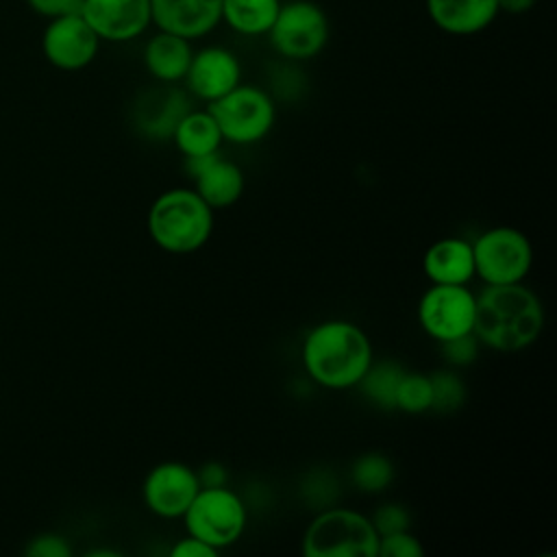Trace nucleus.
<instances>
[{"label":"nucleus","instance_id":"16","mask_svg":"<svg viewBox=\"0 0 557 557\" xmlns=\"http://www.w3.org/2000/svg\"><path fill=\"white\" fill-rule=\"evenodd\" d=\"M191 109L189 94L163 85L159 89L146 91L139 102L135 104L133 122L139 135H144L150 141H170L172 133L178 124V120Z\"/></svg>","mask_w":557,"mask_h":557},{"label":"nucleus","instance_id":"20","mask_svg":"<svg viewBox=\"0 0 557 557\" xmlns=\"http://www.w3.org/2000/svg\"><path fill=\"white\" fill-rule=\"evenodd\" d=\"M170 141L183 157H202L218 152L224 139L209 109H189L178 120Z\"/></svg>","mask_w":557,"mask_h":557},{"label":"nucleus","instance_id":"8","mask_svg":"<svg viewBox=\"0 0 557 557\" xmlns=\"http://www.w3.org/2000/svg\"><path fill=\"white\" fill-rule=\"evenodd\" d=\"M474 276L485 285L522 283L533 265L529 237L513 226H492L472 242Z\"/></svg>","mask_w":557,"mask_h":557},{"label":"nucleus","instance_id":"29","mask_svg":"<svg viewBox=\"0 0 557 557\" xmlns=\"http://www.w3.org/2000/svg\"><path fill=\"white\" fill-rule=\"evenodd\" d=\"M372 524L381 535H387V533H396V531H407L411 529V516L407 511L405 505L400 503H385L381 505L374 513H372Z\"/></svg>","mask_w":557,"mask_h":557},{"label":"nucleus","instance_id":"19","mask_svg":"<svg viewBox=\"0 0 557 557\" xmlns=\"http://www.w3.org/2000/svg\"><path fill=\"white\" fill-rule=\"evenodd\" d=\"M191 44L194 41L178 37L174 33L157 30L144 44L141 59H144L146 72L161 85L183 83L187 67L191 63V54H194Z\"/></svg>","mask_w":557,"mask_h":557},{"label":"nucleus","instance_id":"18","mask_svg":"<svg viewBox=\"0 0 557 557\" xmlns=\"http://www.w3.org/2000/svg\"><path fill=\"white\" fill-rule=\"evenodd\" d=\"M422 272L431 283L468 285L474 278L472 242L461 237H442L422 255Z\"/></svg>","mask_w":557,"mask_h":557},{"label":"nucleus","instance_id":"31","mask_svg":"<svg viewBox=\"0 0 557 557\" xmlns=\"http://www.w3.org/2000/svg\"><path fill=\"white\" fill-rule=\"evenodd\" d=\"M26 4L39 17L52 20V17H61V15L81 13L83 0H26Z\"/></svg>","mask_w":557,"mask_h":557},{"label":"nucleus","instance_id":"1","mask_svg":"<svg viewBox=\"0 0 557 557\" xmlns=\"http://www.w3.org/2000/svg\"><path fill=\"white\" fill-rule=\"evenodd\" d=\"M300 361L309 381L324 389L342 392L357 387L374 361V350L368 333L359 324L331 318L305 333Z\"/></svg>","mask_w":557,"mask_h":557},{"label":"nucleus","instance_id":"32","mask_svg":"<svg viewBox=\"0 0 557 557\" xmlns=\"http://www.w3.org/2000/svg\"><path fill=\"white\" fill-rule=\"evenodd\" d=\"M170 557H218V550L187 533L170 548Z\"/></svg>","mask_w":557,"mask_h":557},{"label":"nucleus","instance_id":"27","mask_svg":"<svg viewBox=\"0 0 557 557\" xmlns=\"http://www.w3.org/2000/svg\"><path fill=\"white\" fill-rule=\"evenodd\" d=\"M479 346H481V342L476 339L474 331H470V333H463V335H457L453 339L442 342L440 350H442V359L446 361V366L466 368V366H472L476 361Z\"/></svg>","mask_w":557,"mask_h":557},{"label":"nucleus","instance_id":"17","mask_svg":"<svg viewBox=\"0 0 557 557\" xmlns=\"http://www.w3.org/2000/svg\"><path fill=\"white\" fill-rule=\"evenodd\" d=\"M426 15L435 28L455 37L483 33L498 17V0H424Z\"/></svg>","mask_w":557,"mask_h":557},{"label":"nucleus","instance_id":"33","mask_svg":"<svg viewBox=\"0 0 557 557\" xmlns=\"http://www.w3.org/2000/svg\"><path fill=\"white\" fill-rule=\"evenodd\" d=\"M198 483L200 487H220L228 483V470L220 461H205L198 470Z\"/></svg>","mask_w":557,"mask_h":557},{"label":"nucleus","instance_id":"15","mask_svg":"<svg viewBox=\"0 0 557 557\" xmlns=\"http://www.w3.org/2000/svg\"><path fill=\"white\" fill-rule=\"evenodd\" d=\"M150 13L157 30L196 41L222 24V0H150Z\"/></svg>","mask_w":557,"mask_h":557},{"label":"nucleus","instance_id":"14","mask_svg":"<svg viewBox=\"0 0 557 557\" xmlns=\"http://www.w3.org/2000/svg\"><path fill=\"white\" fill-rule=\"evenodd\" d=\"M183 83L191 98L209 104L242 83V63L224 46H205L194 50Z\"/></svg>","mask_w":557,"mask_h":557},{"label":"nucleus","instance_id":"3","mask_svg":"<svg viewBox=\"0 0 557 557\" xmlns=\"http://www.w3.org/2000/svg\"><path fill=\"white\" fill-rule=\"evenodd\" d=\"M146 226L157 248L191 255L211 239L213 209L191 187H172L152 200Z\"/></svg>","mask_w":557,"mask_h":557},{"label":"nucleus","instance_id":"25","mask_svg":"<svg viewBox=\"0 0 557 557\" xmlns=\"http://www.w3.org/2000/svg\"><path fill=\"white\" fill-rule=\"evenodd\" d=\"M431 379L424 372L405 370L396 389V409L405 413H426L431 411Z\"/></svg>","mask_w":557,"mask_h":557},{"label":"nucleus","instance_id":"23","mask_svg":"<svg viewBox=\"0 0 557 557\" xmlns=\"http://www.w3.org/2000/svg\"><path fill=\"white\" fill-rule=\"evenodd\" d=\"M394 463L385 453H363L350 466V483L363 494H381L394 481Z\"/></svg>","mask_w":557,"mask_h":557},{"label":"nucleus","instance_id":"21","mask_svg":"<svg viewBox=\"0 0 557 557\" xmlns=\"http://www.w3.org/2000/svg\"><path fill=\"white\" fill-rule=\"evenodd\" d=\"M283 0H222V22L237 35H268Z\"/></svg>","mask_w":557,"mask_h":557},{"label":"nucleus","instance_id":"2","mask_svg":"<svg viewBox=\"0 0 557 557\" xmlns=\"http://www.w3.org/2000/svg\"><path fill=\"white\" fill-rule=\"evenodd\" d=\"M544 305L522 283L485 285L474 305V335L496 352H520L544 331Z\"/></svg>","mask_w":557,"mask_h":557},{"label":"nucleus","instance_id":"12","mask_svg":"<svg viewBox=\"0 0 557 557\" xmlns=\"http://www.w3.org/2000/svg\"><path fill=\"white\" fill-rule=\"evenodd\" d=\"M183 170L191 181V189L213 211L233 207L244 194L246 178L242 168L220 150L202 157H183Z\"/></svg>","mask_w":557,"mask_h":557},{"label":"nucleus","instance_id":"24","mask_svg":"<svg viewBox=\"0 0 557 557\" xmlns=\"http://www.w3.org/2000/svg\"><path fill=\"white\" fill-rule=\"evenodd\" d=\"M429 379H431V392H433L431 411L453 413L466 403L468 389L455 370H435L429 374Z\"/></svg>","mask_w":557,"mask_h":557},{"label":"nucleus","instance_id":"30","mask_svg":"<svg viewBox=\"0 0 557 557\" xmlns=\"http://www.w3.org/2000/svg\"><path fill=\"white\" fill-rule=\"evenodd\" d=\"M24 553L28 557H70L72 555V546L67 542L65 535L61 533H52V531H46V533H39L35 535Z\"/></svg>","mask_w":557,"mask_h":557},{"label":"nucleus","instance_id":"22","mask_svg":"<svg viewBox=\"0 0 557 557\" xmlns=\"http://www.w3.org/2000/svg\"><path fill=\"white\" fill-rule=\"evenodd\" d=\"M405 366H400L394 359H383V361H372L361 381L357 383L359 392L368 398L370 405L394 411L396 409V389L398 383L405 374Z\"/></svg>","mask_w":557,"mask_h":557},{"label":"nucleus","instance_id":"9","mask_svg":"<svg viewBox=\"0 0 557 557\" xmlns=\"http://www.w3.org/2000/svg\"><path fill=\"white\" fill-rule=\"evenodd\" d=\"M476 296L468 285L431 283L418 300V324L437 344L470 333Z\"/></svg>","mask_w":557,"mask_h":557},{"label":"nucleus","instance_id":"10","mask_svg":"<svg viewBox=\"0 0 557 557\" xmlns=\"http://www.w3.org/2000/svg\"><path fill=\"white\" fill-rule=\"evenodd\" d=\"M100 50V37L81 13L48 20L41 33V52L46 61L63 72H78L94 63Z\"/></svg>","mask_w":557,"mask_h":557},{"label":"nucleus","instance_id":"11","mask_svg":"<svg viewBox=\"0 0 557 557\" xmlns=\"http://www.w3.org/2000/svg\"><path fill=\"white\" fill-rule=\"evenodd\" d=\"M200 483L191 466L183 461H161L146 474L141 483V498L150 513L159 518H183Z\"/></svg>","mask_w":557,"mask_h":557},{"label":"nucleus","instance_id":"13","mask_svg":"<svg viewBox=\"0 0 557 557\" xmlns=\"http://www.w3.org/2000/svg\"><path fill=\"white\" fill-rule=\"evenodd\" d=\"M81 15L100 41L126 44L152 26L150 0H83Z\"/></svg>","mask_w":557,"mask_h":557},{"label":"nucleus","instance_id":"7","mask_svg":"<svg viewBox=\"0 0 557 557\" xmlns=\"http://www.w3.org/2000/svg\"><path fill=\"white\" fill-rule=\"evenodd\" d=\"M274 52L287 61H309L318 57L331 37V22L313 0L283 2L268 35Z\"/></svg>","mask_w":557,"mask_h":557},{"label":"nucleus","instance_id":"5","mask_svg":"<svg viewBox=\"0 0 557 557\" xmlns=\"http://www.w3.org/2000/svg\"><path fill=\"white\" fill-rule=\"evenodd\" d=\"M222 139L235 146L263 141L276 122V100L259 85L239 83L222 98L207 104Z\"/></svg>","mask_w":557,"mask_h":557},{"label":"nucleus","instance_id":"28","mask_svg":"<svg viewBox=\"0 0 557 557\" xmlns=\"http://www.w3.org/2000/svg\"><path fill=\"white\" fill-rule=\"evenodd\" d=\"M376 557H424V546L411 529L396 531L379 537Z\"/></svg>","mask_w":557,"mask_h":557},{"label":"nucleus","instance_id":"26","mask_svg":"<svg viewBox=\"0 0 557 557\" xmlns=\"http://www.w3.org/2000/svg\"><path fill=\"white\" fill-rule=\"evenodd\" d=\"M300 492H302V498H305L311 507L315 505L318 511H320V509H324V507L335 505L339 490H337V481H335L333 474L322 472V470H311V472L307 474V479L302 481Z\"/></svg>","mask_w":557,"mask_h":557},{"label":"nucleus","instance_id":"4","mask_svg":"<svg viewBox=\"0 0 557 557\" xmlns=\"http://www.w3.org/2000/svg\"><path fill=\"white\" fill-rule=\"evenodd\" d=\"M300 548L305 557H376L379 533L368 516L331 505L309 522Z\"/></svg>","mask_w":557,"mask_h":557},{"label":"nucleus","instance_id":"34","mask_svg":"<svg viewBox=\"0 0 557 557\" xmlns=\"http://www.w3.org/2000/svg\"><path fill=\"white\" fill-rule=\"evenodd\" d=\"M535 4H537V0H498L500 13H509V15H524Z\"/></svg>","mask_w":557,"mask_h":557},{"label":"nucleus","instance_id":"6","mask_svg":"<svg viewBox=\"0 0 557 557\" xmlns=\"http://www.w3.org/2000/svg\"><path fill=\"white\" fill-rule=\"evenodd\" d=\"M189 535L213 546L218 553L235 544L248 522L246 503L228 485L200 487L183 513Z\"/></svg>","mask_w":557,"mask_h":557}]
</instances>
